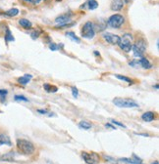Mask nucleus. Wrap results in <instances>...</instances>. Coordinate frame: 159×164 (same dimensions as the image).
<instances>
[{
	"mask_svg": "<svg viewBox=\"0 0 159 164\" xmlns=\"http://www.w3.org/2000/svg\"><path fill=\"white\" fill-rule=\"evenodd\" d=\"M17 148L19 149L21 153L25 155H32L34 153V146L32 142L24 139L17 140Z\"/></svg>",
	"mask_w": 159,
	"mask_h": 164,
	"instance_id": "f257e3e1",
	"label": "nucleus"
},
{
	"mask_svg": "<svg viewBox=\"0 0 159 164\" xmlns=\"http://www.w3.org/2000/svg\"><path fill=\"white\" fill-rule=\"evenodd\" d=\"M113 104L119 107H126V108H132V107H140L137 102L128 98H115L113 100Z\"/></svg>",
	"mask_w": 159,
	"mask_h": 164,
	"instance_id": "f03ea898",
	"label": "nucleus"
},
{
	"mask_svg": "<svg viewBox=\"0 0 159 164\" xmlns=\"http://www.w3.org/2000/svg\"><path fill=\"white\" fill-rule=\"evenodd\" d=\"M132 35L130 33H126L123 35V37H121L120 42L118 45L120 46V48L125 51L126 53H129L132 51Z\"/></svg>",
	"mask_w": 159,
	"mask_h": 164,
	"instance_id": "7ed1b4c3",
	"label": "nucleus"
},
{
	"mask_svg": "<svg viewBox=\"0 0 159 164\" xmlns=\"http://www.w3.org/2000/svg\"><path fill=\"white\" fill-rule=\"evenodd\" d=\"M146 49L145 41L143 39H138L135 44H132V51L134 53L135 57H143Z\"/></svg>",
	"mask_w": 159,
	"mask_h": 164,
	"instance_id": "20e7f679",
	"label": "nucleus"
},
{
	"mask_svg": "<svg viewBox=\"0 0 159 164\" xmlns=\"http://www.w3.org/2000/svg\"><path fill=\"white\" fill-rule=\"evenodd\" d=\"M95 35V30L93 28V23L91 22H87L82 28V36L87 39H91Z\"/></svg>",
	"mask_w": 159,
	"mask_h": 164,
	"instance_id": "39448f33",
	"label": "nucleus"
},
{
	"mask_svg": "<svg viewBox=\"0 0 159 164\" xmlns=\"http://www.w3.org/2000/svg\"><path fill=\"white\" fill-rule=\"evenodd\" d=\"M124 22H125V19H124V17L122 16V15L114 14L108 19L107 23L113 28H119L120 26L124 23Z\"/></svg>",
	"mask_w": 159,
	"mask_h": 164,
	"instance_id": "423d86ee",
	"label": "nucleus"
},
{
	"mask_svg": "<svg viewBox=\"0 0 159 164\" xmlns=\"http://www.w3.org/2000/svg\"><path fill=\"white\" fill-rule=\"evenodd\" d=\"M82 157L87 164H98L99 163V155L95 152L88 153L87 151L82 152Z\"/></svg>",
	"mask_w": 159,
	"mask_h": 164,
	"instance_id": "0eeeda50",
	"label": "nucleus"
},
{
	"mask_svg": "<svg viewBox=\"0 0 159 164\" xmlns=\"http://www.w3.org/2000/svg\"><path fill=\"white\" fill-rule=\"evenodd\" d=\"M102 37L104 38V40L106 42L112 44V45H118L120 42L121 37L117 34H113L111 32H104L102 34Z\"/></svg>",
	"mask_w": 159,
	"mask_h": 164,
	"instance_id": "6e6552de",
	"label": "nucleus"
},
{
	"mask_svg": "<svg viewBox=\"0 0 159 164\" xmlns=\"http://www.w3.org/2000/svg\"><path fill=\"white\" fill-rule=\"evenodd\" d=\"M71 17H72V13H66L63 15H60L55 19V23L58 25H65L71 22Z\"/></svg>",
	"mask_w": 159,
	"mask_h": 164,
	"instance_id": "1a4fd4ad",
	"label": "nucleus"
},
{
	"mask_svg": "<svg viewBox=\"0 0 159 164\" xmlns=\"http://www.w3.org/2000/svg\"><path fill=\"white\" fill-rule=\"evenodd\" d=\"M123 6H124L123 0H112L111 4H110V8L112 11H120V10H122Z\"/></svg>",
	"mask_w": 159,
	"mask_h": 164,
	"instance_id": "9d476101",
	"label": "nucleus"
},
{
	"mask_svg": "<svg viewBox=\"0 0 159 164\" xmlns=\"http://www.w3.org/2000/svg\"><path fill=\"white\" fill-rule=\"evenodd\" d=\"M154 118H155V114L154 112H152V111H146V112H144L143 115H141V119L145 122L152 121Z\"/></svg>",
	"mask_w": 159,
	"mask_h": 164,
	"instance_id": "9b49d317",
	"label": "nucleus"
},
{
	"mask_svg": "<svg viewBox=\"0 0 159 164\" xmlns=\"http://www.w3.org/2000/svg\"><path fill=\"white\" fill-rule=\"evenodd\" d=\"M0 145H7V146H12L11 140L7 135L1 134L0 135Z\"/></svg>",
	"mask_w": 159,
	"mask_h": 164,
	"instance_id": "f8f14e48",
	"label": "nucleus"
},
{
	"mask_svg": "<svg viewBox=\"0 0 159 164\" xmlns=\"http://www.w3.org/2000/svg\"><path fill=\"white\" fill-rule=\"evenodd\" d=\"M32 78V76L31 74H25L24 76H22V77L18 78V82L22 85H26Z\"/></svg>",
	"mask_w": 159,
	"mask_h": 164,
	"instance_id": "ddd939ff",
	"label": "nucleus"
},
{
	"mask_svg": "<svg viewBox=\"0 0 159 164\" xmlns=\"http://www.w3.org/2000/svg\"><path fill=\"white\" fill-rule=\"evenodd\" d=\"M140 66H143V69H149L152 67V64L149 63V61L147 60L146 58H141L140 60Z\"/></svg>",
	"mask_w": 159,
	"mask_h": 164,
	"instance_id": "4468645a",
	"label": "nucleus"
},
{
	"mask_svg": "<svg viewBox=\"0 0 159 164\" xmlns=\"http://www.w3.org/2000/svg\"><path fill=\"white\" fill-rule=\"evenodd\" d=\"M19 23L21 25L23 26L24 28H32V23L29 22V20H26V19H21L19 20Z\"/></svg>",
	"mask_w": 159,
	"mask_h": 164,
	"instance_id": "2eb2a0df",
	"label": "nucleus"
},
{
	"mask_svg": "<svg viewBox=\"0 0 159 164\" xmlns=\"http://www.w3.org/2000/svg\"><path fill=\"white\" fill-rule=\"evenodd\" d=\"M79 127L81 129H84V130H88V129H90L92 127V125H91V123H90L88 121H85V120H82L79 123Z\"/></svg>",
	"mask_w": 159,
	"mask_h": 164,
	"instance_id": "dca6fc26",
	"label": "nucleus"
},
{
	"mask_svg": "<svg viewBox=\"0 0 159 164\" xmlns=\"http://www.w3.org/2000/svg\"><path fill=\"white\" fill-rule=\"evenodd\" d=\"M87 5V7L90 10H94L98 7V3H97L96 0H87V2L85 3Z\"/></svg>",
	"mask_w": 159,
	"mask_h": 164,
	"instance_id": "f3484780",
	"label": "nucleus"
},
{
	"mask_svg": "<svg viewBox=\"0 0 159 164\" xmlns=\"http://www.w3.org/2000/svg\"><path fill=\"white\" fill-rule=\"evenodd\" d=\"M66 36L69 37L71 40L75 41V42H77V43H80V42H81V39H80V38H79L78 36H76V34L74 33L73 31H68V32H66Z\"/></svg>",
	"mask_w": 159,
	"mask_h": 164,
	"instance_id": "a211bd4d",
	"label": "nucleus"
},
{
	"mask_svg": "<svg viewBox=\"0 0 159 164\" xmlns=\"http://www.w3.org/2000/svg\"><path fill=\"white\" fill-rule=\"evenodd\" d=\"M18 14H19V10H18L17 8H12L10 10L6 11V15H8V16H10V17H15V16H17Z\"/></svg>",
	"mask_w": 159,
	"mask_h": 164,
	"instance_id": "6ab92c4d",
	"label": "nucleus"
},
{
	"mask_svg": "<svg viewBox=\"0 0 159 164\" xmlns=\"http://www.w3.org/2000/svg\"><path fill=\"white\" fill-rule=\"evenodd\" d=\"M43 87H44V89L46 90V92H48V93L56 92V91H57V87L52 86V85H50V84H44Z\"/></svg>",
	"mask_w": 159,
	"mask_h": 164,
	"instance_id": "aec40b11",
	"label": "nucleus"
},
{
	"mask_svg": "<svg viewBox=\"0 0 159 164\" xmlns=\"http://www.w3.org/2000/svg\"><path fill=\"white\" fill-rule=\"evenodd\" d=\"M131 160L132 164H143V160H141L140 157H138L135 154H132V158H131Z\"/></svg>",
	"mask_w": 159,
	"mask_h": 164,
	"instance_id": "412c9836",
	"label": "nucleus"
},
{
	"mask_svg": "<svg viewBox=\"0 0 159 164\" xmlns=\"http://www.w3.org/2000/svg\"><path fill=\"white\" fill-rule=\"evenodd\" d=\"M5 40L6 41H14V37L13 35H12L11 31L9 30L7 28V30H6V34H5Z\"/></svg>",
	"mask_w": 159,
	"mask_h": 164,
	"instance_id": "4be33fe9",
	"label": "nucleus"
},
{
	"mask_svg": "<svg viewBox=\"0 0 159 164\" xmlns=\"http://www.w3.org/2000/svg\"><path fill=\"white\" fill-rule=\"evenodd\" d=\"M116 77H117L118 79H120V80H122V81L128 82V83H132V80H131V78L127 77V76H123V75L117 74V75H116Z\"/></svg>",
	"mask_w": 159,
	"mask_h": 164,
	"instance_id": "5701e85b",
	"label": "nucleus"
},
{
	"mask_svg": "<svg viewBox=\"0 0 159 164\" xmlns=\"http://www.w3.org/2000/svg\"><path fill=\"white\" fill-rule=\"evenodd\" d=\"M15 101H24V102H28L29 100L26 99L25 96H22V95H16V96H15Z\"/></svg>",
	"mask_w": 159,
	"mask_h": 164,
	"instance_id": "b1692460",
	"label": "nucleus"
},
{
	"mask_svg": "<svg viewBox=\"0 0 159 164\" xmlns=\"http://www.w3.org/2000/svg\"><path fill=\"white\" fill-rule=\"evenodd\" d=\"M75 25V23H65V25H58L56 28H69V26H73Z\"/></svg>",
	"mask_w": 159,
	"mask_h": 164,
	"instance_id": "393cba45",
	"label": "nucleus"
},
{
	"mask_svg": "<svg viewBox=\"0 0 159 164\" xmlns=\"http://www.w3.org/2000/svg\"><path fill=\"white\" fill-rule=\"evenodd\" d=\"M58 48H59V46L56 45V44H54V43L49 44V49L51 50V51H56V50H58Z\"/></svg>",
	"mask_w": 159,
	"mask_h": 164,
	"instance_id": "a878e982",
	"label": "nucleus"
},
{
	"mask_svg": "<svg viewBox=\"0 0 159 164\" xmlns=\"http://www.w3.org/2000/svg\"><path fill=\"white\" fill-rule=\"evenodd\" d=\"M130 66H134V67H138V66H140V61L130 62Z\"/></svg>",
	"mask_w": 159,
	"mask_h": 164,
	"instance_id": "bb28decb",
	"label": "nucleus"
},
{
	"mask_svg": "<svg viewBox=\"0 0 159 164\" xmlns=\"http://www.w3.org/2000/svg\"><path fill=\"white\" fill-rule=\"evenodd\" d=\"M72 94H73L74 98H77V97H78L79 92H78V89H77L76 87H72Z\"/></svg>",
	"mask_w": 159,
	"mask_h": 164,
	"instance_id": "cd10ccee",
	"label": "nucleus"
},
{
	"mask_svg": "<svg viewBox=\"0 0 159 164\" xmlns=\"http://www.w3.org/2000/svg\"><path fill=\"white\" fill-rule=\"evenodd\" d=\"M111 123H112V124H115V125L121 126V127H123V128H126V126L124 125L123 123H120V122H118V121H116V120H111Z\"/></svg>",
	"mask_w": 159,
	"mask_h": 164,
	"instance_id": "c85d7f7f",
	"label": "nucleus"
},
{
	"mask_svg": "<svg viewBox=\"0 0 159 164\" xmlns=\"http://www.w3.org/2000/svg\"><path fill=\"white\" fill-rule=\"evenodd\" d=\"M25 1L29 2V3H32V4L37 5V4H39V2L41 1V0H25Z\"/></svg>",
	"mask_w": 159,
	"mask_h": 164,
	"instance_id": "c756f323",
	"label": "nucleus"
},
{
	"mask_svg": "<svg viewBox=\"0 0 159 164\" xmlns=\"http://www.w3.org/2000/svg\"><path fill=\"white\" fill-rule=\"evenodd\" d=\"M38 36H39V31H34L32 33V37L34 38V39H35V38H37Z\"/></svg>",
	"mask_w": 159,
	"mask_h": 164,
	"instance_id": "7c9ffc66",
	"label": "nucleus"
},
{
	"mask_svg": "<svg viewBox=\"0 0 159 164\" xmlns=\"http://www.w3.org/2000/svg\"><path fill=\"white\" fill-rule=\"evenodd\" d=\"M105 127H106V128L113 129V130H115V129H116V127H114V126H112V125H110V124H105Z\"/></svg>",
	"mask_w": 159,
	"mask_h": 164,
	"instance_id": "2f4dec72",
	"label": "nucleus"
},
{
	"mask_svg": "<svg viewBox=\"0 0 159 164\" xmlns=\"http://www.w3.org/2000/svg\"><path fill=\"white\" fill-rule=\"evenodd\" d=\"M6 94H7V91H6V90H1V89H0V95L5 96Z\"/></svg>",
	"mask_w": 159,
	"mask_h": 164,
	"instance_id": "473e14b6",
	"label": "nucleus"
},
{
	"mask_svg": "<svg viewBox=\"0 0 159 164\" xmlns=\"http://www.w3.org/2000/svg\"><path fill=\"white\" fill-rule=\"evenodd\" d=\"M37 111L41 114H46L47 113V110H37Z\"/></svg>",
	"mask_w": 159,
	"mask_h": 164,
	"instance_id": "72a5a7b5",
	"label": "nucleus"
},
{
	"mask_svg": "<svg viewBox=\"0 0 159 164\" xmlns=\"http://www.w3.org/2000/svg\"><path fill=\"white\" fill-rule=\"evenodd\" d=\"M132 0H123V2L124 3H126V4H128V3H130V2H132Z\"/></svg>",
	"mask_w": 159,
	"mask_h": 164,
	"instance_id": "f704fd0d",
	"label": "nucleus"
},
{
	"mask_svg": "<svg viewBox=\"0 0 159 164\" xmlns=\"http://www.w3.org/2000/svg\"><path fill=\"white\" fill-rule=\"evenodd\" d=\"M152 164H158V161H157V160H156V161H155V162H153Z\"/></svg>",
	"mask_w": 159,
	"mask_h": 164,
	"instance_id": "c9c22d12",
	"label": "nucleus"
},
{
	"mask_svg": "<svg viewBox=\"0 0 159 164\" xmlns=\"http://www.w3.org/2000/svg\"><path fill=\"white\" fill-rule=\"evenodd\" d=\"M56 1H57V2H60V1H62V0H56Z\"/></svg>",
	"mask_w": 159,
	"mask_h": 164,
	"instance_id": "e433bc0d",
	"label": "nucleus"
}]
</instances>
